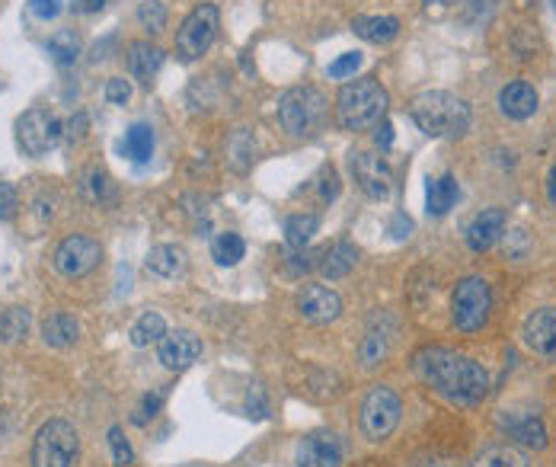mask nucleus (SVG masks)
<instances>
[{"label": "nucleus", "instance_id": "obj_1", "mask_svg": "<svg viewBox=\"0 0 556 467\" xmlns=\"http://www.w3.org/2000/svg\"><path fill=\"white\" fill-rule=\"evenodd\" d=\"M413 365L422 384H429L448 404L473 407L489 394V372L477 359L464 356V352H454L445 346L422 349Z\"/></svg>", "mask_w": 556, "mask_h": 467}, {"label": "nucleus", "instance_id": "obj_2", "mask_svg": "<svg viewBox=\"0 0 556 467\" xmlns=\"http://www.w3.org/2000/svg\"><path fill=\"white\" fill-rule=\"evenodd\" d=\"M413 122L432 138H457L470 125V106L448 90H425L419 93L413 106Z\"/></svg>", "mask_w": 556, "mask_h": 467}, {"label": "nucleus", "instance_id": "obj_3", "mask_svg": "<svg viewBox=\"0 0 556 467\" xmlns=\"http://www.w3.org/2000/svg\"><path fill=\"white\" fill-rule=\"evenodd\" d=\"M387 103L390 96L374 77L352 80V84L339 90V100H336L339 125L349 128V132H362V128L378 125L387 116Z\"/></svg>", "mask_w": 556, "mask_h": 467}, {"label": "nucleus", "instance_id": "obj_4", "mask_svg": "<svg viewBox=\"0 0 556 467\" xmlns=\"http://www.w3.org/2000/svg\"><path fill=\"white\" fill-rule=\"evenodd\" d=\"M403 420V400L387 384H374L358 407V429L368 442H387Z\"/></svg>", "mask_w": 556, "mask_h": 467}, {"label": "nucleus", "instance_id": "obj_5", "mask_svg": "<svg viewBox=\"0 0 556 467\" xmlns=\"http://www.w3.org/2000/svg\"><path fill=\"white\" fill-rule=\"evenodd\" d=\"M80 452V436L68 420H48L32 439V467H74Z\"/></svg>", "mask_w": 556, "mask_h": 467}, {"label": "nucleus", "instance_id": "obj_6", "mask_svg": "<svg viewBox=\"0 0 556 467\" xmlns=\"http://www.w3.org/2000/svg\"><path fill=\"white\" fill-rule=\"evenodd\" d=\"M489 311H493V292L483 276H467L457 282L451 295V320L461 333H477L486 327Z\"/></svg>", "mask_w": 556, "mask_h": 467}, {"label": "nucleus", "instance_id": "obj_7", "mask_svg": "<svg viewBox=\"0 0 556 467\" xmlns=\"http://www.w3.org/2000/svg\"><path fill=\"white\" fill-rule=\"evenodd\" d=\"M326 116V96L317 87H294L278 100V125L288 135H310Z\"/></svg>", "mask_w": 556, "mask_h": 467}, {"label": "nucleus", "instance_id": "obj_8", "mask_svg": "<svg viewBox=\"0 0 556 467\" xmlns=\"http://www.w3.org/2000/svg\"><path fill=\"white\" fill-rule=\"evenodd\" d=\"M218 26H221V10L215 4H199L176 32V55L183 61L202 58L211 48V42L218 39Z\"/></svg>", "mask_w": 556, "mask_h": 467}, {"label": "nucleus", "instance_id": "obj_9", "mask_svg": "<svg viewBox=\"0 0 556 467\" xmlns=\"http://www.w3.org/2000/svg\"><path fill=\"white\" fill-rule=\"evenodd\" d=\"M64 138V125L55 112L48 109H29L16 119V144L26 157H42L55 148V144Z\"/></svg>", "mask_w": 556, "mask_h": 467}, {"label": "nucleus", "instance_id": "obj_10", "mask_svg": "<svg viewBox=\"0 0 556 467\" xmlns=\"http://www.w3.org/2000/svg\"><path fill=\"white\" fill-rule=\"evenodd\" d=\"M103 260V247L100 240H93L90 234H71L64 237L52 253V266L58 276L64 279H84L100 266Z\"/></svg>", "mask_w": 556, "mask_h": 467}, {"label": "nucleus", "instance_id": "obj_11", "mask_svg": "<svg viewBox=\"0 0 556 467\" xmlns=\"http://www.w3.org/2000/svg\"><path fill=\"white\" fill-rule=\"evenodd\" d=\"M352 176L358 189L371 199H387L390 189H394V173H390V164L381 154H371V151L352 154Z\"/></svg>", "mask_w": 556, "mask_h": 467}, {"label": "nucleus", "instance_id": "obj_12", "mask_svg": "<svg viewBox=\"0 0 556 467\" xmlns=\"http://www.w3.org/2000/svg\"><path fill=\"white\" fill-rule=\"evenodd\" d=\"M521 343L531 356L556 362V308H541L528 314L525 327H521Z\"/></svg>", "mask_w": 556, "mask_h": 467}, {"label": "nucleus", "instance_id": "obj_13", "mask_svg": "<svg viewBox=\"0 0 556 467\" xmlns=\"http://www.w3.org/2000/svg\"><path fill=\"white\" fill-rule=\"evenodd\" d=\"M202 356V340L189 330H173L157 343V362L167 372H186Z\"/></svg>", "mask_w": 556, "mask_h": 467}, {"label": "nucleus", "instance_id": "obj_14", "mask_svg": "<svg viewBox=\"0 0 556 467\" xmlns=\"http://www.w3.org/2000/svg\"><path fill=\"white\" fill-rule=\"evenodd\" d=\"M298 467H339L342 464V442L330 429H314L298 442Z\"/></svg>", "mask_w": 556, "mask_h": 467}, {"label": "nucleus", "instance_id": "obj_15", "mask_svg": "<svg viewBox=\"0 0 556 467\" xmlns=\"http://www.w3.org/2000/svg\"><path fill=\"white\" fill-rule=\"evenodd\" d=\"M298 314L307 320V324H333V320L342 314V298L326 285H304L298 292Z\"/></svg>", "mask_w": 556, "mask_h": 467}, {"label": "nucleus", "instance_id": "obj_16", "mask_svg": "<svg viewBox=\"0 0 556 467\" xmlns=\"http://www.w3.org/2000/svg\"><path fill=\"white\" fill-rule=\"evenodd\" d=\"M505 212L502 208H483V212L467 224V247L473 253H486L489 247L496 244V240L505 234Z\"/></svg>", "mask_w": 556, "mask_h": 467}, {"label": "nucleus", "instance_id": "obj_17", "mask_svg": "<svg viewBox=\"0 0 556 467\" xmlns=\"http://www.w3.org/2000/svg\"><path fill=\"white\" fill-rule=\"evenodd\" d=\"M499 109L515 122L531 119L537 112V90L531 84H525V80H512V84L502 87V93H499Z\"/></svg>", "mask_w": 556, "mask_h": 467}, {"label": "nucleus", "instance_id": "obj_18", "mask_svg": "<svg viewBox=\"0 0 556 467\" xmlns=\"http://www.w3.org/2000/svg\"><path fill=\"white\" fill-rule=\"evenodd\" d=\"M144 266H147V272H154L157 279H179L189 266V256H186L183 247H176V244H160V247H154L151 253H147Z\"/></svg>", "mask_w": 556, "mask_h": 467}, {"label": "nucleus", "instance_id": "obj_19", "mask_svg": "<svg viewBox=\"0 0 556 467\" xmlns=\"http://www.w3.org/2000/svg\"><path fill=\"white\" fill-rule=\"evenodd\" d=\"M163 48L151 42H132L128 45V71H132L141 84H151L154 74L163 68Z\"/></svg>", "mask_w": 556, "mask_h": 467}, {"label": "nucleus", "instance_id": "obj_20", "mask_svg": "<svg viewBox=\"0 0 556 467\" xmlns=\"http://www.w3.org/2000/svg\"><path fill=\"white\" fill-rule=\"evenodd\" d=\"M457 199H461V186H457L451 173H445V176H438V180H432L429 189H425V212L435 218H445L457 205Z\"/></svg>", "mask_w": 556, "mask_h": 467}, {"label": "nucleus", "instance_id": "obj_21", "mask_svg": "<svg viewBox=\"0 0 556 467\" xmlns=\"http://www.w3.org/2000/svg\"><path fill=\"white\" fill-rule=\"evenodd\" d=\"M77 336H80V324H77L71 314L55 311V314H48L42 320V340H45V346L68 349V346L77 343Z\"/></svg>", "mask_w": 556, "mask_h": 467}, {"label": "nucleus", "instance_id": "obj_22", "mask_svg": "<svg viewBox=\"0 0 556 467\" xmlns=\"http://www.w3.org/2000/svg\"><path fill=\"white\" fill-rule=\"evenodd\" d=\"M358 263V250L349 240H339L326 253H320V272L326 279H346Z\"/></svg>", "mask_w": 556, "mask_h": 467}, {"label": "nucleus", "instance_id": "obj_23", "mask_svg": "<svg viewBox=\"0 0 556 467\" xmlns=\"http://www.w3.org/2000/svg\"><path fill=\"white\" fill-rule=\"evenodd\" d=\"M352 29H355V36H362L365 42L384 45L390 39H397L400 20H397V16H355Z\"/></svg>", "mask_w": 556, "mask_h": 467}, {"label": "nucleus", "instance_id": "obj_24", "mask_svg": "<svg viewBox=\"0 0 556 467\" xmlns=\"http://www.w3.org/2000/svg\"><path fill=\"white\" fill-rule=\"evenodd\" d=\"M154 144H157L154 128L144 122H135L122 138V154L132 160V164H147V160L154 157Z\"/></svg>", "mask_w": 556, "mask_h": 467}, {"label": "nucleus", "instance_id": "obj_25", "mask_svg": "<svg viewBox=\"0 0 556 467\" xmlns=\"http://www.w3.org/2000/svg\"><path fill=\"white\" fill-rule=\"evenodd\" d=\"M256 154V138L250 128H237V132L227 138V164L234 173H247Z\"/></svg>", "mask_w": 556, "mask_h": 467}, {"label": "nucleus", "instance_id": "obj_26", "mask_svg": "<svg viewBox=\"0 0 556 467\" xmlns=\"http://www.w3.org/2000/svg\"><path fill=\"white\" fill-rule=\"evenodd\" d=\"M163 336H167V320H163L157 311H144L132 330H128V340H132L135 349H144V346H151V343H160Z\"/></svg>", "mask_w": 556, "mask_h": 467}, {"label": "nucleus", "instance_id": "obj_27", "mask_svg": "<svg viewBox=\"0 0 556 467\" xmlns=\"http://www.w3.org/2000/svg\"><path fill=\"white\" fill-rule=\"evenodd\" d=\"M467 467H528V455L515 445H489Z\"/></svg>", "mask_w": 556, "mask_h": 467}, {"label": "nucleus", "instance_id": "obj_28", "mask_svg": "<svg viewBox=\"0 0 556 467\" xmlns=\"http://www.w3.org/2000/svg\"><path fill=\"white\" fill-rule=\"evenodd\" d=\"M80 192H84V199L93 205H106L116 199V183H112V176L100 167H90L84 173V180H80Z\"/></svg>", "mask_w": 556, "mask_h": 467}, {"label": "nucleus", "instance_id": "obj_29", "mask_svg": "<svg viewBox=\"0 0 556 467\" xmlns=\"http://www.w3.org/2000/svg\"><path fill=\"white\" fill-rule=\"evenodd\" d=\"M29 327H32V314L26 308H7L0 314V343L13 346V343L26 340Z\"/></svg>", "mask_w": 556, "mask_h": 467}, {"label": "nucleus", "instance_id": "obj_30", "mask_svg": "<svg viewBox=\"0 0 556 467\" xmlns=\"http://www.w3.org/2000/svg\"><path fill=\"white\" fill-rule=\"evenodd\" d=\"M320 231V218L317 215H291L285 221V244L291 250H304L314 234Z\"/></svg>", "mask_w": 556, "mask_h": 467}, {"label": "nucleus", "instance_id": "obj_31", "mask_svg": "<svg viewBox=\"0 0 556 467\" xmlns=\"http://www.w3.org/2000/svg\"><path fill=\"white\" fill-rule=\"evenodd\" d=\"M505 429H509V436L518 439L521 445H528V448H547V429H544L541 420H537V416H521V420H509V423H505Z\"/></svg>", "mask_w": 556, "mask_h": 467}, {"label": "nucleus", "instance_id": "obj_32", "mask_svg": "<svg viewBox=\"0 0 556 467\" xmlns=\"http://www.w3.org/2000/svg\"><path fill=\"white\" fill-rule=\"evenodd\" d=\"M243 253H247V244H243V237L227 231V234H218L215 244H211V260H215L218 266L231 269L243 260Z\"/></svg>", "mask_w": 556, "mask_h": 467}, {"label": "nucleus", "instance_id": "obj_33", "mask_svg": "<svg viewBox=\"0 0 556 467\" xmlns=\"http://www.w3.org/2000/svg\"><path fill=\"white\" fill-rule=\"evenodd\" d=\"M48 55L58 64H74L80 58V36L74 29H58L52 39H48Z\"/></svg>", "mask_w": 556, "mask_h": 467}, {"label": "nucleus", "instance_id": "obj_34", "mask_svg": "<svg viewBox=\"0 0 556 467\" xmlns=\"http://www.w3.org/2000/svg\"><path fill=\"white\" fill-rule=\"evenodd\" d=\"M387 333L384 330H371L365 340H362V346H358V362H362V368H378L384 359H387Z\"/></svg>", "mask_w": 556, "mask_h": 467}, {"label": "nucleus", "instance_id": "obj_35", "mask_svg": "<svg viewBox=\"0 0 556 467\" xmlns=\"http://www.w3.org/2000/svg\"><path fill=\"white\" fill-rule=\"evenodd\" d=\"M167 4L163 0H141L138 4V23L141 29H147L154 36V32H163V26H167Z\"/></svg>", "mask_w": 556, "mask_h": 467}, {"label": "nucleus", "instance_id": "obj_36", "mask_svg": "<svg viewBox=\"0 0 556 467\" xmlns=\"http://www.w3.org/2000/svg\"><path fill=\"white\" fill-rule=\"evenodd\" d=\"M109 448H112V461H116V467H128L135 461V452H132V445H128L122 426L109 429Z\"/></svg>", "mask_w": 556, "mask_h": 467}, {"label": "nucleus", "instance_id": "obj_37", "mask_svg": "<svg viewBox=\"0 0 556 467\" xmlns=\"http://www.w3.org/2000/svg\"><path fill=\"white\" fill-rule=\"evenodd\" d=\"M160 407H163V391L144 394V397H141V404H138L135 413H132V423H135V426H147V423H151L154 416L160 413Z\"/></svg>", "mask_w": 556, "mask_h": 467}, {"label": "nucleus", "instance_id": "obj_38", "mask_svg": "<svg viewBox=\"0 0 556 467\" xmlns=\"http://www.w3.org/2000/svg\"><path fill=\"white\" fill-rule=\"evenodd\" d=\"M362 68V55L358 52H346V55H339L330 68H326V74H330L333 80H346V77H355V71Z\"/></svg>", "mask_w": 556, "mask_h": 467}, {"label": "nucleus", "instance_id": "obj_39", "mask_svg": "<svg viewBox=\"0 0 556 467\" xmlns=\"http://www.w3.org/2000/svg\"><path fill=\"white\" fill-rule=\"evenodd\" d=\"M320 253H314V250H294L291 256H288V272L291 276H301V272H310L314 266H320V260H317Z\"/></svg>", "mask_w": 556, "mask_h": 467}, {"label": "nucleus", "instance_id": "obj_40", "mask_svg": "<svg viewBox=\"0 0 556 467\" xmlns=\"http://www.w3.org/2000/svg\"><path fill=\"white\" fill-rule=\"evenodd\" d=\"M243 410H247L250 420H266V416H269V397H266V391L263 388H253L247 394V404H243Z\"/></svg>", "mask_w": 556, "mask_h": 467}, {"label": "nucleus", "instance_id": "obj_41", "mask_svg": "<svg viewBox=\"0 0 556 467\" xmlns=\"http://www.w3.org/2000/svg\"><path fill=\"white\" fill-rule=\"evenodd\" d=\"M20 208V192L13 183H0V221H10Z\"/></svg>", "mask_w": 556, "mask_h": 467}, {"label": "nucleus", "instance_id": "obj_42", "mask_svg": "<svg viewBox=\"0 0 556 467\" xmlns=\"http://www.w3.org/2000/svg\"><path fill=\"white\" fill-rule=\"evenodd\" d=\"M106 100L112 106H125L128 100H132V84H128L125 77H112L106 84Z\"/></svg>", "mask_w": 556, "mask_h": 467}, {"label": "nucleus", "instance_id": "obj_43", "mask_svg": "<svg viewBox=\"0 0 556 467\" xmlns=\"http://www.w3.org/2000/svg\"><path fill=\"white\" fill-rule=\"evenodd\" d=\"M528 247H531V240H528V231H512V234H505V256H509V260H521V256L528 253Z\"/></svg>", "mask_w": 556, "mask_h": 467}, {"label": "nucleus", "instance_id": "obj_44", "mask_svg": "<svg viewBox=\"0 0 556 467\" xmlns=\"http://www.w3.org/2000/svg\"><path fill=\"white\" fill-rule=\"evenodd\" d=\"M29 13L36 16V20H55L61 13V0H29Z\"/></svg>", "mask_w": 556, "mask_h": 467}, {"label": "nucleus", "instance_id": "obj_45", "mask_svg": "<svg viewBox=\"0 0 556 467\" xmlns=\"http://www.w3.org/2000/svg\"><path fill=\"white\" fill-rule=\"evenodd\" d=\"M87 128H90L87 112H74V116L68 119V125H64V138L74 144V141H80V138L87 135Z\"/></svg>", "mask_w": 556, "mask_h": 467}, {"label": "nucleus", "instance_id": "obj_46", "mask_svg": "<svg viewBox=\"0 0 556 467\" xmlns=\"http://www.w3.org/2000/svg\"><path fill=\"white\" fill-rule=\"evenodd\" d=\"M336 196H339V176H336L333 167H326L323 170V180H320V199L323 202H333Z\"/></svg>", "mask_w": 556, "mask_h": 467}, {"label": "nucleus", "instance_id": "obj_47", "mask_svg": "<svg viewBox=\"0 0 556 467\" xmlns=\"http://www.w3.org/2000/svg\"><path fill=\"white\" fill-rule=\"evenodd\" d=\"M410 234H413V218H406L403 212H394V218H390V237L406 240Z\"/></svg>", "mask_w": 556, "mask_h": 467}, {"label": "nucleus", "instance_id": "obj_48", "mask_svg": "<svg viewBox=\"0 0 556 467\" xmlns=\"http://www.w3.org/2000/svg\"><path fill=\"white\" fill-rule=\"evenodd\" d=\"M374 144H378L381 151H387L390 144H394V125H390L387 119L378 122V132H374Z\"/></svg>", "mask_w": 556, "mask_h": 467}, {"label": "nucleus", "instance_id": "obj_49", "mask_svg": "<svg viewBox=\"0 0 556 467\" xmlns=\"http://www.w3.org/2000/svg\"><path fill=\"white\" fill-rule=\"evenodd\" d=\"M416 467H457V461L451 455H438V452H429Z\"/></svg>", "mask_w": 556, "mask_h": 467}, {"label": "nucleus", "instance_id": "obj_50", "mask_svg": "<svg viewBox=\"0 0 556 467\" xmlns=\"http://www.w3.org/2000/svg\"><path fill=\"white\" fill-rule=\"evenodd\" d=\"M106 7V0H74L77 13H100Z\"/></svg>", "mask_w": 556, "mask_h": 467}, {"label": "nucleus", "instance_id": "obj_51", "mask_svg": "<svg viewBox=\"0 0 556 467\" xmlns=\"http://www.w3.org/2000/svg\"><path fill=\"white\" fill-rule=\"evenodd\" d=\"M547 202L556 208V164H553L550 173H547Z\"/></svg>", "mask_w": 556, "mask_h": 467}, {"label": "nucleus", "instance_id": "obj_52", "mask_svg": "<svg viewBox=\"0 0 556 467\" xmlns=\"http://www.w3.org/2000/svg\"><path fill=\"white\" fill-rule=\"evenodd\" d=\"M425 4H457V0H425Z\"/></svg>", "mask_w": 556, "mask_h": 467}]
</instances>
